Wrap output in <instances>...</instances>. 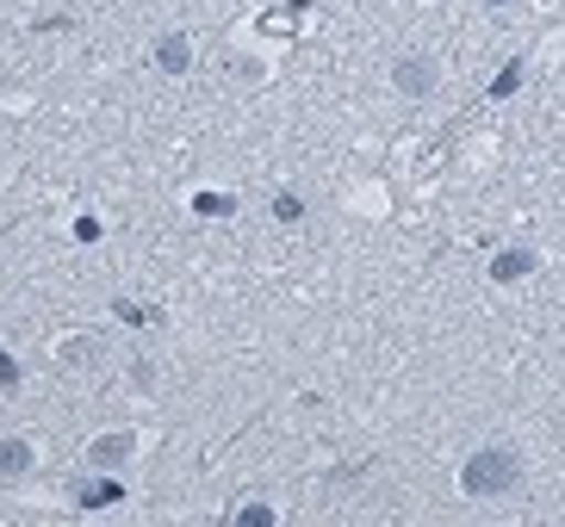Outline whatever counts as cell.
I'll use <instances>...</instances> for the list:
<instances>
[{
  "label": "cell",
  "instance_id": "cell-1",
  "mask_svg": "<svg viewBox=\"0 0 565 527\" xmlns=\"http://www.w3.org/2000/svg\"><path fill=\"white\" fill-rule=\"evenodd\" d=\"M454 484H460L466 503H503V496H515L522 484H529V453H522L515 441H479L460 460Z\"/></svg>",
  "mask_w": 565,
  "mask_h": 527
},
{
  "label": "cell",
  "instance_id": "cell-2",
  "mask_svg": "<svg viewBox=\"0 0 565 527\" xmlns=\"http://www.w3.org/2000/svg\"><path fill=\"white\" fill-rule=\"evenodd\" d=\"M143 447H150V434H143V429H100V434H87V441H82V465L113 478V472H125V465L143 460Z\"/></svg>",
  "mask_w": 565,
  "mask_h": 527
},
{
  "label": "cell",
  "instance_id": "cell-3",
  "mask_svg": "<svg viewBox=\"0 0 565 527\" xmlns=\"http://www.w3.org/2000/svg\"><path fill=\"white\" fill-rule=\"evenodd\" d=\"M106 361H113V342H106L100 330H75L56 342V373L63 379H100Z\"/></svg>",
  "mask_w": 565,
  "mask_h": 527
},
{
  "label": "cell",
  "instance_id": "cell-4",
  "mask_svg": "<svg viewBox=\"0 0 565 527\" xmlns=\"http://www.w3.org/2000/svg\"><path fill=\"white\" fill-rule=\"evenodd\" d=\"M392 94L398 99H411V106H423V99H435L441 94V63H435L429 50H404L398 63H392Z\"/></svg>",
  "mask_w": 565,
  "mask_h": 527
},
{
  "label": "cell",
  "instance_id": "cell-5",
  "mask_svg": "<svg viewBox=\"0 0 565 527\" xmlns=\"http://www.w3.org/2000/svg\"><path fill=\"white\" fill-rule=\"evenodd\" d=\"M224 82H231V87H243V94L267 87V82H274V50H262V44L231 50V63H224Z\"/></svg>",
  "mask_w": 565,
  "mask_h": 527
},
{
  "label": "cell",
  "instance_id": "cell-6",
  "mask_svg": "<svg viewBox=\"0 0 565 527\" xmlns=\"http://www.w3.org/2000/svg\"><path fill=\"white\" fill-rule=\"evenodd\" d=\"M38 460H44V447H38V434H0V478L19 484V478H32Z\"/></svg>",
  "mask_w": 565,
  "mask_h": 527
},
{
  "label": "cell",
  "instance_id": "cell-7",
  "mask_svg": "<svg viewBox=\"0 0 565 527\" xmlns=\"http://www.w3.org/2000/svg\"><path fill=\"white\" fill-rule=\"evenodd\" d=\"M150 56H156V68L162 75H193V63H200V44H193V32H162L150 44Z\"/></svg>",
  "mask_w": 565,
  "mask_h": 527
},
{
  "label": "cell",
  "instance_id": "cell-8",
  "mask_svg": "<svg viewBox=\"0 0 565 527\" xmlns=\"http://www.w3.org/2000/svg\"><path fill=\"white\" fill-rule=\"evenodd\" d=\"M534 267H541V255H534L529 243H515V248H498V255L484 261V280H491V286H515V280H529Z\"/></svg>",
  "mask_w": 565,
  "mask_h": 527
},
{
  "label": "cell",
  "instance_id": "cell-9",
  "mask_svg": "<svg viewBox=\"0 0 565 527\" xmlns=\"http://www.w3.org/2000/svg\"><path fill=\"white\" fill-rule=\"evenodd\" d=\"M125 385H131L137 397H156L162 391V361H156V354H131V361H125Z\"/></svg>",
  "mask_w": 565,
  "mask_h": 527
},
{
  "label": "cell",
  "instance_id": "cell-10",
  "mask_svg": "<svg viewBox=\"0 0 565 527\" xmlns=\"http://www.w3.org/2000/svg\"><path fill=\"white\" fill-rule=\"evenodd\" d=\"M274 217H280V224H299V217H305V198H299V193H280V198H274Z\"/></svg>",
  "mask_w": 565,
  "mask_h": 527
},
{
  "label": "cell",
  "instance_id": "cell-11",
  "mask_svg": "<svg viewBox=\"0 0 565 527\" xmlns=\"http://www.w3.org/2000/svg\"><path fill=\"white\" fill-rule=\"evenodd\" d=\"M193 205H200L205 217H231V212H236V198H224V193H200Z\"/></svg>",
  "mask_w": 565,
  "mask_h": 527
}]
</instances>
